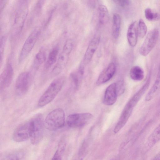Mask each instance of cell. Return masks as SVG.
I'll return each instance as SVG.
<instances>
[{"mask_svg": "<svg viewBox=\"0 0 160 160\" xmlns=\"http://www.w3.org/2000/svg\"><path fill=\"white\" fill-rule=\"evenodd\" d=\"M65 80V78L63 77L53 80L39 99L38 106L43 107L53 101L61 89Z\"/></svg>", "mask_w": 160, "mask_h": 160, "instance_id": "cell-1", "label": "cell"}, {"mask_svg": "<svg viewBox=\"0 0 160 160\" xmlns=\"http://www.w3.org/2000/svg\"><path fill=\"white\" fill-rule=\"evenodd\" d=\"M28 11V1H20L16 9L12 25L13 33L18 35L22 30Z\"/></svg>", "mask_w": 160, "mask_h": 160, "instance_id": "cell-2", "label": "cell"}, {"mask_svg": "<svg viewBox=\"0 0 160 160\" xmlns=\"http://www.w3.org/2000/svg\"><path fill=\"white\" fill-rule=\"evenodd\" d=\"M65 122L64 111L61 108H57L48 113L44 121V124L47 129L54 131L62 128Z\"/></svg>", "mask_w": 160, "mask_h": 160, "instance_id": "cell-3", "label": "cell"}, {"mask_svg": "<svg viewBox=\"0 0 160 160\" xmlns=\"http://www.w3.org/2000/svg\"><path fill=\"white\" fill-rule=\"evenodd\" d=\"M30 119L32 124L31 142L32 144L36 145L41 141L43 137L44 121L41 113L36 114Z\"/></svg>", "mask_w": 160, "mask_h": 160, "instance_id": "cell-4", "label": "cell"}, {"mask_svg": "<svg viewBox=\"0 0 160 160\" xmlns=\"http://www.w3.org/2000/svg\"><path fill=\"white\" fill-rule=\"evenodd\" d=\"M73 47V42L71 39L67 40L62 51L58 59L57 63L52 70L54 74L59 73L67 63Z\"/></svg>", "mask_w": 160, "mask_h": 160, "instance_id": "cell-5", "label": "cell"}, {"mask_svg": "<svg viewBox=\"0 0 160 160\" xmlns=\"http://www.w3.org/2000/svg\"><path fill=\"white\" fill-rule=\"evenodd\" d=\"M40 33L38 28L35 29L26 39L20 52L18 58L19 62H23L30 52Z\"/></svg>", "mask_w": 160, "mask_h": 160, "instance_id": "cell-6", "label": "cell"}, {"mask_svg": "<svg viewBox=\"0 0 160 160\" xmlns=\"http://www.w3.org/2000/svg\"><path fill=\"white\" fill-rule=\"evenodd\" d=\"M93 118V115L89 112L74 113L68 116L66 122L71 128H81L88 123Z\"/></svg>", "mask_w": 160, "mask_h": 160, "instance_id": "cell-7", "label": "cell"}, {"mask_svg": "<svg viewBox=\"0 0 160 160\" xmlns=\"http://www.w3.org/2000/svg\"><path fill=\"white\" fill-rule=\"evenodd\" d=\"M32 131L31 119L17 127L12 134V138L16 142L25 141L30 138Z\"/></svg>", "mask_w": 160, "mask_h": 160, "instance_id": "cell-8", "label": "cell"}, {"mask_svg": "<svg viewBox=\"0 0 160 160\" xmlns=\"http://www.w3.org/2000/svg\"><path fill=\"white\" fill-rule=\"evenodd\" d=\"M100 39L99 36H96L90 42L80 65L79 72L81 74H83L85 67L92 60L99 45Z\"/></svg>", "mask_w": 160, "mask_h": 160, "instance_id": "cell-9", "label": "cell"}, {"mask_svg": "<svg viewBox=\"0 0 160 160\" xmlns=\"http://www.w3.org/2000/svg\"><path fill=\"white\" fill-rule=\"evenodd\" d=\"M159 35L158 30L153 29L149 32L140 47L139 52L143 56L148 55L155 46Z\"/></svg>", "mask_w": 160, "mask_h": 160, "instance_id": "cell-10", "label": "cell"}, {"mask_svg": "<svg viewBox=\"0 0 160 160\" xmlns=\"http://www.w3.org/2000/svg\"><path fill=\"white\" fill-rule=\"evenodd\" d=\"M30 82V76L29 72H24L21 73L17 77L15 83L17 94L20 96L26 94L29 88Z\"/></svg>", "mask_w": 160, "mask_h": 160, "instance_id": "cell-11", "label": "cell"}, {"mask_svg": "<svg viewBox=\"0 0 160 160\" xmlns=\"http://www.w3.org/2000/svg\"><path fill=\"white\" fill-rule=\"evenodd\" d=\"M13 69L11 63H8L0 76V91H3L10 85L13 76Z\"/></svg>", "mask_w": 160, "mask_h": 160, "instance_id": "cell-12", "label": "cell"}, {"mask_svg": "<svg viewBox=\"0 0 160 160\" xmlns=\"http://www.w3.org/2000/svg\"><path fill=\"white\" fill-rule=\"evenodd\" d=\"M133 108L126 104L114 129L113 132L115 133L118 132L125 126L131 115Z\"/></svg>", "mask_w": 160, "mask_h": 160, "instance_id": "cell-13", "label": "cell"}, {"mask_svg": "<svg viewBox=\"0 0 160 160\" xmlns=\"http://www.w3.org/2000/svg\"><path fill=\"white\" fill-rule=\"evenodd\" d=\"M118 94L116 84L115 82L112 83L107 88L104 94L103 103L107 106H111L116 102Z\"/></svg>", "mask_w": 160, "mask_h": 160, "instance_id": "cell-14", "label": "cell"}, {"mask_svg": "<svg viewBox=\"0 0 160 160\" xmlns=\"http://www.w3.org/2000/svg\"><path fill=\"white\" fill-rule=\"evenodd\" d=\"M116 69L115 64L111 62L99 76L96 82L97 85L104 83L109 81L114 75Z\"/></svg>", "mask_w": 160, "mask_h": 160, "instance_id": "cell-15", "label": "cell"}, {"mask_svg": "<svg viewBox=\"0 0 160 160\" xmlns=\"http://www.w3.org/2000/svg\"><path fill=\"white\" fill-rule=\"evenodd\" d=\"M138 23L137 21L132 22L129 26L127 32V38L129 45L132 47L136 44L138 36Z\"/></svg>", "mask_w": 160, "mask_h": 160, "instance_id": "cell-16", "label": "cell"}, {"mask_svg": "<svg viewBox=\"0 0 160 160\" xmlns=\"http://www.w3.org/2000/svg\"><path fill=\"white\" fill-rule=\"evenodd\" d=\"M160 91V69L153 85L145 97V101H149L153 99Z\"/></svg>", "mask_w": 160, "mask_h": 160, "instance_id": "cell-17", "label": "cell"}, {"mask_svg": "<svg viewBox=\"0 0 160 160\" xmlns=\"http://www.w3.org/2000/svg\"><path fill=\"white\" fill-rule=\"evenodd\" d=\"M121 19L120 15L117 13L113 14L112 17V34L114 38L119 37L121 30Z\"/></svg>", "mask_w": 160, "mask_h": 160, "instance_id": "cell-18", "label": "cell"}, {"mask_svg": "<svg viewBox=\"0 0 160 160\" xmlns=\"http://www.w3.org/2000/svg\"><path fill=\"white\" fill-rule=\"evenodd\" d=\"M59 51V47H54L51 51L49 54L45 64V67L48 69L51 67L56 62Z\"/></svg>", "mask_w": 160, "mask_h": 160, "instance_id": "cell-19", "label": "cell"}, {"mask_svg": "<svg viewBox=\"0 0 160 160\" xmlns=\"http://www.w3.org/2000/svg\"><path fill=\"white\" fill-rule=\"evenodd\" d=\"M130 77L133 80L140 81L142 80L144 76L143 69L138 66H133L130 71Z\"/></svg>", "mask_w": 160, "mask_h": 160, "instance_id": "cell-20", "label": "cell"}, {"mask_svg": "<svg viewBox=\"0 0 160 160\" xmlns=\"http://www.w3.org/2000/svg\"><path fill=\"white\" fill-rule=\"evenodd\" d=\"M99 12V20L102 24H105L109 20L108 10L107 7L104 5L101 4L98 7Z\"/></svg>", "mask_w": 160, "mask_h": 160, "instance_id": "cell-21", "label": "cell"}, {"mask_svg": "<svg viewBox=\"0 0 160 160\" xmlns=\"http://www.w3.org/2000/svg\"><path fill=\"white\" fill-rule=\"evenodd\" d=\"M46 55L45 52L43 49H41L36 55L34 61L33 66L37 68L39 67L46 60Z\"/></svg>", "mask_w": 160, "mask_h": 160, "instance_id": "cell-22", "label": "cell"}, {"mask_svg": "<svg viewBox=\"0 0 160 160\" xmlns=\"http://www.w3.org/2000/svg\"><path fill=\"white\" fill-rule=\"evenodd\" d=\"M138 23V36L139 37L142 38L145 36L147 33V27L142 19H140Z\"/></svg>", "mask_w": 160, "mask_h": 160, "instance_id": "cell-23", "label": "cell"}, {"mask_svg": "<svg viewBox=\"0 0 160 160\" xmlns=\"http://www.w3.org/2000/svg\"><path fill=\"white\" fill-rule=\"evenodd\" d=\"M160 139V123L155 129L150 138L151 143L154 144Z\"/></svg>", "mask_w": 160, "mask_h": 160, "instance_id": "cell-24", "label": "cell"}, {"mask_svg": "<svg viewBox=\"0 0 160 160\" xmlns=\"http://www.w3.org/2000/svg\"><path fill=\"white\" fill-rule=\"evenodd\" d=\"M23 155L22 152H15L8 155L3 160H21Z\"/></svg>", "mask_w": 160, "mask_h": 160, "instance_id": "cell-25", "label": "cell"}, {"mask_svg": "<svg viewBox=\"0 0 160 160\" xmlns=\"http://www.w3.org/2000/svg\"><path fill=\"white\" fill-rule=\"evenodd\" d=\"M145 15L146 18L149 21H152L157 19L158 15L150 8H148L145 10Z\"/></svg>", "mask_w": 160, "mask_h": 160, "instance_id": "cell-26", "label": "cell"}, {"mask_svg": "<svg viewBox=\"0 0 160 160\" xmlns=\"http://www.w3.org/2000/svg\"><path fill=\"white\" fill-rule=\"evenodd\" d=\"M6 41V37L4 36H2L0 39V63H2L3 57L5 44Z\"/></svg>", "mask_w": 160, "mask_h": 160, "instance_id": "cell-27", "label": "cell"}, {"mask_svg": "<svg viewBox=\"0 0 160 160\" xmlns=\"http://www.w3.org/2000/svg\"><path fill=\"white\" fill-rule=\"evenodd\" d=\"M70 77L75 88H78L79 83V78L78 74L75 72H72L71 74Z\"/></svg>", "mask_w": 160, "mask_h": 160, "instance_id": "cell-28", "label": "cell"}, {"mask_svg": "<svg viewBox=\"0 0 160 160\" xmlns=\"http://www.w3.org/2000/svg\"><path fill=\"white\" fill-rule=\"evenodd\" d=\"M118 95L122 93L124 90V85L122 81H120L116 83Z\"/></svg>", "mask_w": 160, "mask_h": 160, "instance_id": "cell-29", "label": "cell"}, {"mask_svg": "<svg viewBox=\"0 0 160 160\" xmlns=\"http://www.w3.org/2000/svg\"><path fill=\"white\" fill-rule=\"evenodd\" d=\"M64 152L57 149L51 160H62Z\"/></svg>", "mask_w": 160, "mask_h": 160, "instance_id": "cell-30", "label": "cell"}, {"mask_svg": "<svg viewBox=\"0 0 160 160\" xmlns=\"http://www.w3.org/2000/svg\"><path fill=\"white\" fill-rule=\"evenodd\" d=\"M114 1L122 7L128 6L130 5L131 3L130 1L127 0H115Z\"/></svg>", "mask_w": 160, "mask_h": 160, "instance_id": "cell-31", "label": "cell"}, {"mask_svg": "<svg viewBox=\"0 0 160 160\" xmlns=\"http://www.w3.org/2000/svg\"><path fill=\"white\" fill-rule=\"evenodd\" d=\"M7 2V0H0V11L1 13L4 9Z\"/></svg>", "mask_w": 160, "mask_h": 160, "instance_id": "cell-32", "label": "cell"}, {"mask_svg": "<svg viewBox=\"0 0 160 160\" xmlns=\"http://www.w3.org/2000/svg\"><path fill=\"white\" fill-rule=\"evenodd\" d=\"M152 160H160V154L156 156Z\"/></svg>", "mask_w": 160, "mask_h": 160, "instance_id": "cell-33", "label": "cell"}]
</instances>
